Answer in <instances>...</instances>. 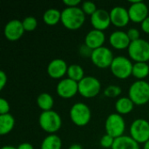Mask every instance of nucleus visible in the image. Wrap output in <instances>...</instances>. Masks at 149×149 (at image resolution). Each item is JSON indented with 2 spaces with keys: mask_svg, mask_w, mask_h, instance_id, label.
<instances>
[{
  "mask_svg": "<svg viewBox=\"0 0 149 149\" xmlns=\"http://www.w3.org/2000/svg\"><path fill=\"white\" fill-rule=\"evenodd\" d=\"M86 14L79 7H66L61 11V23L68 30H78L85 23Z\"/></svg>",
  "mask_w": 149,
  "mask_h": 149,
  "instance_id": "obj_1",
  "label": "nucleus"
},
{
  "mask_svg": "<svg viewBox=\"0 0 149 149\" xmlns=\"http://www.w3.org/2000/svg\"><path fill=\"white\" fill-rule=\"evenodd\" d=\"M128 97L134 105L142 106L149 101V83L145 80L134 82L128 90Z\"/></svg>",
  "mask_w": 149,
  "mask_h": 149,
  "instance_id": "obj_2",
  "label": "nucleus"
},
{
  "mask_svg": "<svg viewBox=\"0 0 149 149\" xmlns=\"http://www.w3.org/2000/svg\"><path fill=\"white\" fill-rule=\"evenodd\" d=\"M38 123L44 131L50 134H53L60 129L62 126V119L57 112L50 110L40 113Z\"/></svg>",
  "mask_w": 149,
  "mask_h": 149,
  "instance_id": "obj_3",
  "label": "nucleus"
},
{
  "mask_svg": "<svg viewBox=\"0 0 149 149\" xmlns=\"http://www.w3.org/2000/svg\"><path fill=\"white\" fill-rule=\"evenodd\" d=\"M69 114L71 120L78 127L86 126L90 122L92 117L90 107L83 102H77L72 105Z\"/></svg>",
  "mask_w": 149,
  "mask_h": 149,
  "instance_id": "obj_4",
  "label": "nucleus"
},
{
  "mask_svg": "<svg viewBox=\"0 0 149 149\" xmlns=\"http://www.w3.org/2000/svg\"><path fill=\"white\" fill-rule=\"evenodd\" d=\"M133 63L125 56H118L113 58L110 66L112 73L120 79H126L132 75Z\"/></svg>",
  "mask_w": 149,
  "mask_h": 149,
  "instance_id": "obj_5",
  "label": "nucleus"
},
{
  "mask_svg": "<svg viewBox=\"0 0 149 149\" xmlns=\"http://www.w3.org/2000/svg\"><path fill=\"white\" fill-rule=\"evenodd\" d=\"M129 57L135 62H148L149 60V42L140 38L130 43L127 48Z\"/></svg>",
  "mask_w": 149,
  "mask_h": 149,
  "instance_id": "obj_6",
  "label": "nucleus"
},
{
  "mask_svg": "<svg viewBox=\"0 0 149 149\" xmlns=\"http://www.w3.org/2000/svg\"><path fill=\"white\" fill-rule=\"evenodd\" d=\"M105 129L107 134L113 138H119L124 135V132L126 130L125 120L120 114L117 113H111L106 120Z\"/></svg>",
  "mask_w": 149,
  "mask_h": 149,
  "instance_id": "obj_7",
  "label": "nucleus"
},
{
  "mask_svg": "<svg viewBox=\"0 0 149 149\" xmlns=\"http://www.w3.org/2000/svg\"><path fill=\"white\" fill-rule=\"evenodd\" d=\"M101 90L100 80L93 76H85L79 82V93L84 98H94Z\"/></svg>",
  "mask_w": 149,
  "mask_h": 149,
  "instance_id": "obj_8",
  "label": "nucleus"
},
{
  "mask_svg": "<svg viewBox=\"0 0 149 149\" xmlns=\"http://www.w3.org/2000/svg\"><path fill=\"white\" fill-rule=\"evenodd\" d=\"M130 136L139 144L149 141V122L145 119H136L130 126Z\"/></svg>",
  "mask_w": 149,
  "mask_h": 149,
  "instance_id": "obj_9",
  "label": "nucleus"
},
{
  "mask_svg": "<svg viewBox=\"0 0 149 149\" xmlns=\"http://www.w3.org/2000/svg\"><path fill=\"white\" fill-rule=\"evenodd\" d=\"M113 52L105 46L97 48L93 51L91 59L94 65L99 68H107L110 67L113 61Z\"/></svg>",
  "mask_w": 149,
  "mask_h": 149,
  "instance_id": "obj_10",
  "label": "nucleus"
},
{
  "mask_svg": "<svg viewBox=\"0 0 149 149\" xmlns=\"http://www.w3.org/2000/svg\"><path fill=\"white\" fill-rule=\"evenodd\" d=\"M128 8L130 20L134 23H142L148 17V7L141 0H130Z\"/></svg>",
  "mask_w": 149,
  "mask_h": 149,
  "instance_id": "obj_11",
  "label": "nucleus"
},
{
  "mask_svg": "<svg viewBox=\"0 0 149 149\" xmlns=\"http://www.w3.org/2000/svg\"><path fill=\"white\" fill-rule=\"evenodd\" d=\"M56 91L59 97L63 99H71L79 93V83L69 78L63 79L58 83Z\"/></svg>",
  "mask_w": 149,
  "mask_h": 149,
  "instance_id": "obj_12",
  "label": "nucleus"
},
{
  "mask_svg": "<svg viewBox=\"0 0 149 149\" xmlns=\"http://www.w3.org/2000/svg\"><path fill=\"white\" fill-rule=\"evenodd\" d=\"M24 31H25L24 29L23 23L18 19L10 20L5 24L3 29L4 37L10 41H16L19 39L23 36Z\"/></svg>",
  "mask_w": 149,
  "mask_h": 149,
  "instance_id": "obj_13",
  "label": "nucleus"
},
{
  "mask_svg": "<svg viewBox=\"0 0 149 149\" xmlns=\"http://www.w3.org/2000/svg\"><path fill=\"white\" fill-rule=\"evenodd\" d=\"M91 24L95 30L104 31L107 29L111 23L110 12L104 9H98L91 16Z\"/></svg>",
  "mask_w": 149,
  "mask_h": 149,
  "instance_id": "obj_14",
  "label": "nucleus"
},
{
  "mask_svg": "<svg viewBox=\"0 0 149 149\" xmlns=\"http://www.w3.org/2000/svg\"><path fill=\"white\" fill-rule=\"evenodd\" d=\"M111 23L117 27H125L130 21L128 10L123 6H115L110 11Z\"/></svg>",
  "mask_w": 149,
  "mask_h": 149,
  "instance_id": "obj_15",
  "label": "nucleus"
},
{
  "mask_svg": "<svg viewBox=\"0 0 149 149\" xmlns=\"http://www.w3.org/2000/svg\"><path fill=\"white\" fill-rule=\"evenodd\" d=\"M68 70V65L66 62L61 58H55L52 60L47 66L48 75L55 79L63 78Z\"/></svg>",
  "mask_w": 149,
  "mask_h": 149,
  "instance_id": "obj_16",
  "label": "nucleus"
},
{
  "mask_svg": "<svg viewBox=\"0 0 149 149\" xmlns=\"http://www.w3.org/2000/svg\"><path fill=\"white\" fill-rule=\"evenodd\" d=\"M109 43L114 49L124 50L129 47L131 40L126 31H115L109 36Z\"/></svg>",
  "mask_w": 149,
  "mask_h": 149,
  "instance_id": "obj_17",
  "label": "nucleus"
},
{
  "mask_svg": "<svg viewBox=\"0 0 149 149\" xmlns=\"http://www.w3.org/2000/svg\"><path fill=\"white\" fill-rule=\"evenodd\" d=\"M106 36L102 31L93 29L91 30L85 38V45H86L92 50L102 47L105 43Z\"/></svg>",
  "mask_w": 149,
  "mask_h": 149,
  "instance_id": "obj_18",
  "label": "nucleus"
},
{
  "mask_svg": "<svg viewBox=\"0 0 149 149\" xmlns=\"http://www.w3.org/2000/svg\"><path fill=\"white\" fill-rule=\"evenodd\" d=\"M112 149H141L140 144L131 136L122 135L114 140Z\"/></svg>",
  "mask_w": 149,
  "mask_h": 149,
  "instance_id": "obj_19",
  "label": "nucleus"
},
{
  "mask_svg": "<svg viewBox=\"0 0 149 149\" xmlns=\"http://www.w3.org/2000/svg\"><path fill=\"white\" fill-rule=\"evenodd\" d=\"M134 104L130 100L129 97H121L117 100L115 103V110L117 113L122 114H128L134 109Z\"/></svg>",
  "mask_w": 149,
  "mask_h": 149,
  "instance_id": "obj_20",
  "label": "nucleus"
},
{
  "mask_svg": "<svg viewBox=\"0 0 149 149\" xmlns=\"http://www.w3.org/2000/svg\"><path fill=\"white\" fill-rule=\"evenodd\" d=\"M15 127V119L10 113L0 115V134L6 135Z\"/></svg>",
  "mask_w": 149,
  "mask_h": 149,
  "instance_id": "obj_21",
  "label": "nucleus"
},
{
  "mask_svg": "<svg viewBox=\"0 0 149 149\" xmlns=\"http://www.w3.org/2000/svg\"><path fill=\"white\" fill-rule=\"evenodd\" d=\"M62 141L57 134H49L42 141L40 149H61Z\"/></svg>",
  "mask_w": 149,
  "mask_h": 149,
  "instance_id": "obj_22",
  "label": "nucleus"
},
{
  "mask_svg": "<svg viewBox=\"0 0 149 149\" xmlns=\"http://www.w3.org/2000/svg\"><path fill=\"white\" fill-rule=\"evenodd\" d=\"M149 74V65L147 62H135L133 66L132 75L138 80H144Z\"/></svg>",
  "mask_w": 149,
  "mask_h": 149,
  "instance_id": "obj_23",
  "label": "nucleus"
},
{
  "mask_svg": "<svg viewBox=\"0 0 149 149\" xmlns=\"http://www.w3.org/2000/svg\"><path fill=\"white\" fill-rule=\"evenodd\" d=\"M43 20L48 25H55L61 22V11L55 8L48 9L43 15Z\"/></svg>",
  "mask_w": 149,
  "mask_h": 149,
  "instance_id": "obj_24",
  "label": "nucleus"
},
{
  "mask_svg": "<svg viewBox=\"0 0 149 149\" xmlns=\"http://www.w3.org/2000/svg\"><path fill=\"white\" fill-rule=\"evenodd\" d=\"M37 104L38 107L43 110V112L50 111L54 105V100L51 94L47 93H42L37 98Z\"/></svg>",
  "mask_w": 149,
  "mask_h": 149,
  "instance_id": "obj_25",
  "label": "nucleus"
},
{
  "mask_svg": "<svg viewBox=\"0 0 149 149\" xmlns=\"http://www.w3.org/2000/svg\"><path fill=\"white\" fill-rule=\"evenodd\" d=\"M66 74L68 76L67 78H69L78 83L85 77L84 69L82 68V66H80L79 65H77V64H72V65H69Z\"/></svg>",
  "mask_w": 149,
  "mask_h": 149,
  "instance_id": "obj_26",
  "label": "nucleus"
},
{
  "mask_svg": "<svg viewBox=\"0 0 149 149\" xmlns=\"http://www.w3.org/2000/svg\"><path fill=\"white\" fill-rule=\"evenodd\" d=\"M22 23H23V26H24V29L25 31H32L38 26L37 18L32 16L24 17V20L22 21Z\"/></svg>",
  "mask_w": 149,
  "mask_h": 149,
  "instance_id": "obj_27",
  "label": "nucleus"
},
{
  "mask_svg": "<svg viewBox=\"0 0 149 149\" xmlns=\"http://www.w3.org/2000/svg\"><path fill=\"white\" fill-rule=\"evenodd\" d=\"M120 93H121V88L115 85L108 86L104 91V94L107 98H116L119 95H120Z\"/></svg>",
  "mask_w": 149,
  "mask_h": 149,
  "instance_id": "obj_28",
  "label": "nucleus"
},
{
  "mask_svg": "<svg viewBox=\"0 0 149 149\" xmlns=\"http://www.w3.org/2000/svg\"><path fill=\"white\" fill-rule=\"evenodd\" d=\"M81 9L86 15H90V16H92L98 10L96 4L92 1H85L84 3H82Z\"/></svg>",
  "mask_w": 149,
  "mask_h": 149,
  "instance_id": "obj_29",
  "label": "nucleus"
},
{
  "mask_svg": "<svg viewBox=\"0 0 149 149\" xmlns=\"http://www.w3.org/2000/svg\"><path fill=\"white\" fill-rule=\"evenodd\" d=\"M114 140H115L114 138H113L109 134H106L100 139V146L104 148H112Z\"/></svg>",
  "mask_w": 149,
  "mask_h": 149,
  "instance_id": "obj_30",
  "label": "nucleus"
},
{
  "mask_svg": "<svg viewBox=\"0 0 149 149\" xmlns=\"http://www.w3.org/2000/svg\"><path fill=\"white\" fill-rule=\"evenodd\" d=\"M10 108V107L9 102H8L5 99L1 98V99H0V115L9 113Z\"/></svg>",
  "mask_w": 149,
  "mask_h": 149,
  "instance_id": "obj_31",
  "label": "nucleus"
},
{
  "mask_svg": "<svg viewBox=\"0 0 149 149\" xmlns=\"http://www.w3.org/2000/svg\"><path fill=\"white\" fill-rule=\"evenodd\" d=\"M127 35H128V38H130L131 42L133 41H135V40H138L140 39V31L136 28H130L127 31Z\"/></svg>",
  "mask_w": 149,
  "mask_h": 149,
  "instance_id": "obj_32",
  "label": "nucleus"
},
{
  "mask_svg": "<svg viewBox=\"0 0 149 149\" xmlns=\"http://www.w3.org/2000/svg\"><path fill=\"white\" fill-rule=\"evenodd\" d=\"M93 51L91 48H89L86 45H82L79 48V53L82 57H85V58H91L92 56V53H93Z\"/></svg>",
  "mask_w": 149,
  "mask_h": 149,
  "instance_id": "obj_33",
  "label": "nucleus"
},
{
  "mask_svg": "<svg viewBox=\"0 0 149 149\" xmlns=\"http://www.w3.org/2000/svg\"><path fill=\"white\" fill-rule=\"evenodd\" d=\"M7 84V75L3 71H0V90H3Z\"/></svg>",
  "mask_w": 149,
  "mask_h": 149,
  "instance_id": "obj_34",
  "label": "nucleus"
},
{
  "mask_svg": "<svg viewBox=\"0 0 149 149\" xmlns=\"http://www.w3.org/2000/svg\"><path fill=\"white\" fill-rule=\"evenodd\" d=\"M63 3L67 7H77L79 3H81L80 0H64Z\"/></svg>",
  "mask_w": 149,
  "mask_h": 149,
  "instance_id": "obj_35",
  "label": "nucleus"
},
{
  "mask_svg": "<svg viewBox=\"0 0 149 149\" xmlns=\"http://www.w3.org/2000/svg\"><path fill=\"white\" fill-rule=\"evenodd\" d=\"M141 24V29L144 32L149 34V16Z\"/></svg>",
  "mask_w": 149,
  "mask_h": 149,
  "instance_id": "obj_36",
  "label": "nucleus"
},
{
  "mask_svg": "<svg viewBox=\"0 0 149 149\" xmlns=\"http://www.w3.org/2000/svg\"><path fill=\"white\" fill-rule=\"evenodd\" d=\"M17 149H34L33 146L28 142H24V143H21L20 145L17 146Z\"/></svg>",
  "mask_w": 149,
  "mask_h": 149,
  "instance_id": "obj_37",
  "label": "nucleus"
},
{
  "mask_svg": "<svg viewBox=\"0 0 149 149\" xmlns=\"http://www.w3.org/2000/svg\"><path fill=\"white\" fill-rule=\"evenodd\" d=\"M68 149H84L83 147L79 144H72L70 146V148Z\"/></svg>",
  "mask_w": 149,
  "mask_h": 149,
  "instance_id": "obj_38",
  "label": "nucleus"
},
{
  "mask_svg": "<svg viewBox=\"0 0 149 149\" xmlns=\"http://www.w3.org/2000/svg\"><path fill=\"white\" fill-rule=\"evenodd\" d=\"M1 149H17V148H14L13 146L8 145V146H3V147H2V148Z\"/></svg>",
  "mask_w": 149,
  "mask_h": 149,
  "instance_id": "obj_39",
  "label": "nucleus"
},
{
  "mask_svg": "<svg viewBox=\"0 0 149 149\" xmlns=\"http://www.w3.org/2000/svg\"><path fill=\"white\" fill-rule=\"evenodd\" d=\"M143 149H149V141H147V142L144 144V146H143Z\"/></svg>",
  "mask_w": 149,
  "mask_h": 149,
  "instance_id": "obj_40",
  "label": "nucleus"
}]
</instances>
